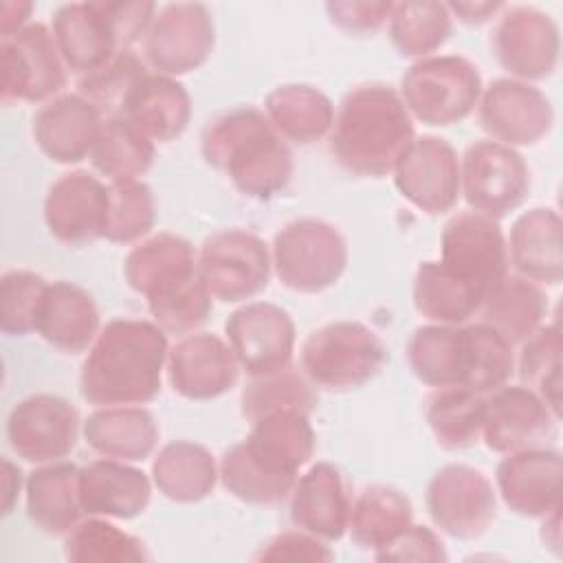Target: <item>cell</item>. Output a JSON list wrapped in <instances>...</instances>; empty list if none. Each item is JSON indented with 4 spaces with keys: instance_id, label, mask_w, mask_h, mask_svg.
<instances>
[{
    "instance_id": "ac0fdd59",
    "label": "cell",
    "mask_w": 563,
    "mask_h": 563,
    "mask_svg": "<svg viewBox=\"0 0 563 563\" xmlns=\"http://www.w3.org/2000/svg\"><path fill=\"white\" fill-rule=\"evenodd\" d=\"M559 416L526 385H504L484 398L482 440L495 453L550 446Z\"/></svg>"
},
{
    "instance_id": "2e32d148",
    "label": "cell",
    "mask_w": 563,
    "mask_h": 563,
    "mask_svg": "<svg viewBox=\"0 0 563 563\" xmlns=\"http://www.w3.org/2000/svg\"><path fill=\"white\" fill-rule=\"evenodd\" d=\"M79 413L62 396L33 394L13 405L7 418V440L29 464L59 462L75 449Z\"/></svg>"
},
{
    "instance_id": "7402d4cb",
    "label": "cell",
    "mask_w": 563,
    "mask_h": 563,
    "mask_svg": "<svg viewBox=\"0 0 563 563\" xmlns=\"http://www.w3.org/2000/svg\"><path fill=\"white\" fill-rule=\"evenodd\" d=\"M561 479L563 457L550 446L506 453L495 471L504 504L515 515L530 519L561 510Z\"/></svg>"
},
{
    "instance_id": "816d5d0a",
    "label": "cell",
    "mask_w": 563,
    "mask_h": 563,
    "mask_svg": "<svg viewBox=\"0 0 563 563\" xmlns=\"http://www.w3.org/2000/svg\"><path fill=\"white\" fill-rule=\"evenodd\" d=\"M255 561H332L334 552L319 537L295 528L271 537L253 554Z\"/></svg>"
},
{
    "instance_id": "7dc6e473",
    "label": "cell",
    "mask_w": 563,
    "mask_h": 563,
    "mask_svg": "<svg viewBox=\"0 0 563 563\" xmlns=\"http://www.w3.org/2000/svg\"><path fill=\"white\" fill-rule=\"evenodd\" d=\"M314 405L317 396L312 383L292 367L268 376H253L240 396V411L246 422L277 409H301L310 413Z\"/></svg>"
},
{
    "instance_id": "f35d334b",
    "label": "cell",
    "mask_w": 563,
    "mask_h": 563,
    "mask_svg": "<svg viewBox=\"0 0 563 563\" xmlns=\"http://www.w3.org/2000/svg\"><path fill=\"white\" fill-rule=\"evenodd\" d=\"M484 398L464 387L435 389L424 407V420L435 444L446 451L475 446L482 440Z\"/></svg>"
},
{
    "instance_id": "60d3db41",
    "label": "cell",
    "mask_w": 563,
    "mask_h": 563,
    "mask_svg": "<svg viewBox=\"0 0 563 563\" xmlns=\"http://www.w3.org/2000/svg\"><path fill=\"white\" fill-rule=\"evenodd\" d=\"M387 31L394 48L402 57L422 59L449 42L453 18L446 2H394Z\"/></svg>"
},
{
    "instance_id": "44dd1931",
    "label": "cell",
    "mask_w": 563,
    "mask_h": 563,
    "mask_svg": "<svg viewBox=\"0 0 563 563\" xmlns=\"http://www.w3.org/2000/svg\"><path fill=\"white\" fill-rule=\"evenodd\" d=\"M167 380L187 400H213L238 385L240 363L231 345L213 332L180 336L167 352Z\"/></svg>"
},
{
    "instance_id": "f907efd6",
    "label": "cell",
    "mask_w": 563,
    "mask_h": 563,
    "mask_svg": "<svg viewBox=\"0 0 563 563\" xmlns=\"http://www.w3.org/2000/svg\"><path fill=\"white\" fill-rule=\"evenodd\" d=\"M119 48H132L134 42L143 40L154 15L156 4L150 0H112L99 2Z\"/></svg>"
},
{
    "instance_id": "f1b7e54d",
    "label": "cell",
    "mask_w": 563,
    "mask_h": 563,
    "mask_svg": "<svg viewBox=\"0 0 563 563\" xmlns=\"http://www.w3.org/2000/svg\"><path fill=\"white\" fill-rule=\"evenodd\" d=\"M86 444L101 457L147 460L158 442V424L141 405H114L92 411L81 427Z\"/></svg>"
},
{
    "instance_id": "7bdbcfd3",
    "label": "cell",
    "mask_w": 563,
    "mask_h": 563,
    "mask_svg": "<svg viewBox=\"0 0 563 563\" xmlns=\"http://www.w3.org/2000/svg\"><path fill=\"white\" fill-rule=\"evenodd\" d=\"M64 554L75 563H139L150 559L143 541L108 517L79 521L64 539Z\"/></svg>"
},
{
    "instance_id": "f5cc1de1",
    "label": "cell",
    "mask_w": 563,
    "mask_h": 563,
    "mask_svg": "<svg viewBox=\"0 0 563 563\" xmlns=\"http://www.w3.org/2000/svg\"><path fill=\"white\" fill-rule=\"evenodd\" d=\"M394 2H358V0H332L325 4L330 22L350 35H372L380 31L391 13Z\"/></svg>"
},
{
    "instance_id": "d6a6232c",
    "label": "cell",
    "mask_w": 563,
    "mask_h": 563,
    "mask_svg": "<svg viewBox=\"0 0 563 563\" xmlns=\"http://www.w3.org/2000/svg\"><path fill=\"white\" fill-rule=\"evenodd\" d=\"M121 117L134 123L150 141L169 143L189 125L191 97L176 77L147 73Z\"/></svg>"
},
{
    "instance_id": "836d02e7",
    "label": "cell",
    "mask_w": 563,
    "mask_h": 563,
    "mask_svg": "<svg viewBox=\"0 0 563 563\" xmlns=\"http://www.w3.org/2000/svg\"><path fill=\"white\" fill-rule=\"evenodd\" d=\"M220 477L211 451L198 442H167L152 462V482L158 493L176 504L207 499Z\"/></svg>"
},
{
    "instance_id": "681fc988",
    "label": "cell",
    "mask_w": 563,
    "mask_h": 563,
    "mask_svg": "<svg viewBox=\"0 0 563 563\" xmlns=\"http://www.w3.org/2000/svg\"><path fill=\"white\" fill-rule=\"evenodd\" d=\"M48 282L33 271H7L0 279V330L26 336L37 330L40 308Z\"/></svg>"
},
{
    "instance_id": "d590c367",
    "label": "cell",
    "mask_w": 563,
    "mask_h": 563,
    "mask_svg": "<svg viewBox=\"0 0 563 563\" xmlns=\"http://www.w3.org/2000/svg\"><path fill=\"white\" fill-rule=\"evenodd\" d=\"M479 314L486 325L497 330L515 347L543 325L548 314V295L539 284L526 277L506 275L486 295Z\"/></svg>"
},
{
    "instance_id": "ffe728a7",
    "label": "cell",
    "mask_w": 563,
    "mask_h": 563,
    "mask_svg": "<svg viewBox=\"0 0 563 563\" xmlns=\"http://www.w3.org/2000/svg\"><path fill=\"white\" fill-rule=\"evenodd\" d=\"M108 185L84 169L62 174L48 187L44 198L46 229L64 244H88L101 240L108 227Z\"/></svg>"
},
{
    "instance_id": "5b68a950",
    "label": "cell",
    "mask_w": 563,
    "mask_h": 563,
    "mask_svg": "<svg viewBox=\"0 0 563 563\" xmlns=\"http://www.w3.org/2000/svg\"><path fill=\"white\" fill-rule=\"evenodd\" d=\"M389 354L380 336L361 321H332L301 345L303 376L328 391H350L374 380Z\"/></svg>"
},
{
    "instance_id": "6da1fadb",
    "label": "cell",
    "mask_w": 563,
    "mask_h": 563,
    "mask_svg": "<svg viewBox=\"0 0 563 563\" xmlns=\"http://www.w3.org/2000/svg\"><path fill=\"white\" fill-rule=\"evenodd\" d=\"M249 435L220 457V482L227 493L251 506L282 504L317 446L310 413L277 409L249 422Z\"/></svg>"
},
{
    "instance_id": "9f6ffc18",
    "label": "cell",
    "mask_w": 563,
    "mask_h": 563,
    "mask_svg": "<svg viewBox=\"0 0 563 563\" xmlns=\"http://www.w3.org/2000/svg\"><path fill=\"white\" fill-rule=\"evenodd\" d=\"M33 13V2L24 0H7L0 9V37L11 35L29 24V18Z\"/></svg>"
},
{
    "instance_id": "6f0895ef",
    "label": "cell",
    "mask_w": 563,
    "mask_h": 563,
    "mask_svg": "<svg viewBox=\"0 0 563 563\" xmlns=\"http://www.w3.org/2000/svg\"><path fill=\"white\" fill-rule=\"evenodd\" d=\"M22 473L11 460H2V515H9L20 495Z\"/></svg>"
},
{
    "instance_id": "74e56055",
    "label": "cell",
    "mask_w": 563,
    "mask_h": 563,
    "mask_svg": "<svg viewBox=\"0 0 563 563\" xmlns=\"http://www.w3.org/2000/svg\"><path fill=\"white\" fill-rule=\"evenodd\" d=\"M515 374L512 345L484 321L460 325V387L482 396L508 385Z\"/></svg>"
},
{
    "instance_id": "d4e9b609",
    "label": "cell",
    "mask_w": 563,
    "mask_h": 563,
    "mask_svg": "<svg viewBox=\"0 0 563 563\" xmlns=\"http://www.w3.org/2000/svg\"><path fill=\"white\" fill-rule=\"evenodd\" d=\"M152 499L150 477L130 462L101 457L79 468V501L84 515L134 519Z\"/></svg>"
},
{
    "instance_id": "9a60e30c",
    "label": "cell",
    "mask_w": 563,
    "mask_h": 563,
    "mask_svg": "<svg viewBox=\"0 0 563 563\" xmlns=\"http://www.w3.org/2000/svg\"><path fill=\"white\" fill-rule=\"evenodd\" d=\"M224 334L240 367L251 378L277 374L292 363L297 330L282 306L268 301L244 303L229 314Z\"/></svg>"
},
{
    "instance_id": "8992f818",
    "label": "cell",
    "mask_w": 563,
    "mask_h": 563,
    "mask_svg": "<svg viewBox=\"0 0 563 563\" xmlns=\"http://www.w3.org/2000/svg\"><path fill=\"white\" fill-rule=\"evenodd\" d=\"M482 90V75L473 62L462 55H429L402 73L398 95L411 119L446 128L473 114Z\"/></svg>"
},
{
    "instance_id": "bcb514c9",
    "label": "cell",
    "mask_w": 563,
    "mask_h": 563,
    "mask_svg": "<svg viewBox=\"0 0 563 563\" xmlns=\"http://www.w3.org/2000/svg\"><path fill=\"white\" fill-rule=\"evenodd\" d=\"M213 297L200 275H191L189 279L176 284L174 288L154 295L147 299V310L154 323L165 334L187 336L198 332L213 310Z\"/></svg>"
},
{
    "instance_id": "4316f807",
    "label": "cell",
    "mask_w": 563,
    "mask_h": 563,
    "mask_svg": "<svg viewBox=\"0 0 563 563\" xmlns=\"http://www.w3.org/2000/svg\"><path fill=\"white\" fill-rule=\"evenodd\" d=\"M51 31L66 68L79 77L97 70L121 51L99 2H68L57 7Z\"/></svg>"
},
{
    "instance_id": "ba28073f",
    "label": "cell",
    "mask_w": 563,
    "mask_h": 563,
    "mask_svg": "<svg viewBox=\"0 0 563 563\" xmlns=\"http://www.w3.org/2000/svg\"><path fill=\"white\" fill-rule=\"evenodd\" d=\"M66 64L42 22L0 37V101L46 103L66 86Z\"/></svg>"
},
{
    "instance_id": "9c48e42d",
    "label": "cell",
    "mask_w": 563,
    "mask_h": 563,
    "mask_svg": "<svg viewBox=\"0 0 563 563\" xmlns=\"http://www.w3.org/2000/svg\"><path fill=\"white\" fill-rule=\"evenodd\" d=\"M460 191L473 211L501 220L526 202L530 172L515 147L482 139L460 161Z\"/></svg>"
},
{
    "instance_id": "ab89813d",
    "label": "cell",
    "mask_w": 563,
    "mask_h": 563,
    "mask_svg": "<svg viewBox=\"0 0 563 563\" xmlns=\"http://www.w3.org/2000/svg\"><path fill=\"white\" fill-rule=\"evenodd\" d=\"M156 145L125 117H108L90 152L92 167L110 183L139 180L154 165Z\"/></svg>"
},
{
    "instance_id": "f546056e",
    "label": "cell",
    "mask_w": 563,
    "mask_h": 563,
    "mask_svg": "<svg viewBox=\"0 0 563 563\" xmlns=\"http://www.w3.org/2000/svg\"><path fill=\"white\" fill-rule=\"evenodd\" d=\"M26 515L46 534H68L84 515L79 501V468L70 462H51L33 468L24 479Z\"/></svg>"
},
{
    "instance_id": "ee69618b",
    "label": "cell",
    "mask_w": 563,
    "mask_h": 563,
    "mask_svg": "<svg viewBox=\"0 0 563 563\" xmlns=\"http://www.w3.org/2000/svg\"><path fill=\"white\" fill-rule=\"evenodd\" d=\"M145 77V62L132 48H121L103 66L79 77L77 92L97 106L106 119L119 117Z\"/></svg>"
},
{
    "instance_id": "b9f144b4",
    "label": "cell",
    "mask_w": 563,
    "mask_h": 563,
    "mask_svg": "<svg viewBox=\"0 0 563 563\" xmlns=\"http://www.w3.org/2000/svg\"><path fill=\"white\" fill-rule=\"evenodd\" d=\"M407 363L413 376L433 387H460V325L429 323L407 341Z\"/></svg>"
},
{
    "instance_id": "e0dca14e",
    "label": "cell",
    "mask_w": 563,
    "mask_h": 563,
    "mask_svg": "<svg viewBox=\"0 0 563 563\" xmlns=\"http://www.w3.org/2000/svg\"><path fill=\"white\" fill-rule=\"evenodd\" d=\"M477 119L490 141L526 147L537 145L552 130L554 108L537 86L499 77L482 90Z\"/></svg>"
},
{
    "instance_id": "c3c4849f",
    "label": "cell",
    "mask_w": 563,
    "mask_h": 563,
    "mask_svg": "<svg viewBox=\"0 0 563 563\" xmlns=\"http://www.w3.org/2000/svg\"><path fill=\"white\" fill-rule=\"evenodd\" d=\"M110 213L103 240L130 244L145 238L156 222V200L143 180L110 183Z\"/></svg>"
},
{
    "instance_id": "484cf974",
    "label": "cell",
    "mask_w": 563,
    "mask_h": 563,
    "mask_svg": "<svg viewBox=\"0 0 563 563\" xmlns=\"http://www.w3.org/2000/svg\"><path fill=\"white\" fill-rule=\"evenodd\" d=\"M561 216L550 207H534L523 211L506 242L508 264L519 277L534 284L559 286L563 279V242Z\"/></svg>"
},
{
    "instance_id": "f6af8a7d",
    "label": "cell",
    "mask_w": 563,
    "mask_h": 563,
    "mask_svg": "<svg viewBox=\"0 0 563 563\" xmlns=\"http://www.w3.org/2000/svg\"><path fill=\"white\" fill-rule=\"evenodd\" d=\"M515 369L521 383L561 418V341L556 321L543 323L521 343Z\"/></svg>"
},
{
    "instance_id": "277c9868",
    "label": "cell",
    "mask_w": 563,
    "mask_h": 563,
    "mask_svg": "<svg viewBox=\"0 0 563 563\" xmlns=\"http://www.w3.org/2000/svg\"><path fill=\"white\" fill-rule=\"evenodd\" d=\"M200 154L207 165L222 172L233 187L253 200L282 194L295 172L292 152L268 117L240 106L207 121L200 134Z\"/></svg>"
},
{
    "instance_id": "cb8c5ba5",
    "label": "cell",
    "mask_w": 563,
    "mask_h": 563,
    "mask_svg": "<svg viewBox=\"0 0 563 563\" xmlns=\"http://www.w3.org/2000/svg\"><path fill=\"white\" fill-rule=\"evenodd\" d=\"M350 508L345 477L330 462L312 464L290 490V521L325 543L347 532Z\"/></svg>"
},
{
    "instance_id": "5bb4252c",
    "label": "cell",
    "mask_w": 563,
    "mask_h": 563,
    "mask_svg": "<svg viewBox=\"0 0 563 563\" xmlns=\"http://www.w3.org/2000/svg\"><path fill=\"white\" fill-rule=\"evenodd\" d=\"M493 53L519 81L548 79L559 66L561 35L556 22L537 7H504L493 29Z\"/></svg>"
},
{
    "instance_id": "d6986e66",
    "label": "cell",
    "mask_w": 563,
    "mask_h": 563,
    "mask_svg": "<svg viewBox=\"0 0 563 563\" xmlns=\"http://www.w3.org/2000/svg\"><path fill=\"white\" fill-rule=\"evenodd\" d=\"M391 174L398 194L429 216L451 211L462 194L457 152L440 136L413 139Z\"/></svg>"
},
{
    "instance_id": "8d00e7d4",
    "label": "cell",
    "mask_w": 563,
    "mask_h": 563,
    "mask_svg": "<svg viewBox=\"0 0 563 563\" xmlns=\"http://www.w3.org/2000/svg\"><path fill=\"white\" fill-rule=\"evenodd\" d=\"M411 295L416 310L427 321L440 325H464L484 303V295L453 275L440 260H427L418 266Z\"/></svg>"
},
{
    "instance_id": "7c38bea8",
    "label": "cell",
    "mask_w": 563,
    "mask_h": 563,
    "mask_svg": "<svg viewBox=\"0 0 563 563\" xmlns=\"http://www.w3.org/2000/svg\"><path fill=\"white\" fill-rule=\"evenodd\" d=\"M427 512L440 532L473 541L497 517V493L490 479L473 466L446 464L427 486Z\"/></svg>"
},
{
    "instance_id": "4fadbf2b",
    "label": "cell",
    "mask_w": 563,
    "mask_h": 563,
    "mask_svg": "<svg viewBox=\"0 0 563 563\" xmlns=\"http://www.w3.org/2000/svg\"><path fill=\"white\" fill-rule=\"evenodd\" d=\"M440 264L486 299L508 275V246L499 220L473 209L449 218L440 235Z\"/></svg>"
},
{
    "instance_id": "e575fe53",
    "label": "cell",
    "mask_w": 563,
    "mask_h": 563,
    "mask_svg": "<svg viewBox=\"0 0 563 563\" xmlns=\"http://www.w3.org/2000/svg\"><path fill=\"white\" fill-rule=\"evenodd\" d=\"M411 523L413 506L409 497L394 486L372 484L365 486L352 501L347 532L361 550L376 554Z\"/></svg>"
},
{
    "instance_id": "4dcf8cb0",
    "label": "cell",
    "mask_w": 563,
    "mask_h": 563,
    "mask_svg": "<svg viewBox=\"0 0 563 563\" xmlns=\"http://www.w3.org/2000/svg\"><path fill=\"white\" fill-rule=\"evenodd\" d=\"M198 273V255L189 240L176 233H156L141 240L123 262L128 286L145 299Z\"/></svg>"
},
{
    "instance_id": "30bf717a",
    "label": "cell",
    "mask_w": 563,
    "mask_h": 563,
    "mask_svg": "<svg viewBox=\"0 0 563 563\" xmlns=\"http://www.w3.org/2000/svg\"><path fill=\"white\" fill-rule=\"evenodd\" d=\"M198 271L213 299L240 303L266 290L273 260L266 242L257 233L224 229L202 242Z\"/></svg>"
},
{
    "instance_id": "83f0119b",
    "label": "cell",
    "mask_w": 563,
    "mask_h": 563,
    "mask_svg": "<svg viewBox=\"0 0 563 563\" xmlns=\"http://www.w3.org/2000/svg\"><path fill=\"white\" fill-rule=\"evenodd\" d=\"M35 332L66 354L90 350L99 334V308L92 295L66 279L48 284Z\"/></svg>"
},
{
    "instance_id": "1f68e13d",
    "label": "cell",
    "mask_w": 563,
    "mask_h": 563,
    "mask_svg": "<svg viewBox=\"0 0 563 563\" xmlns=\"http://www.w3.org/2000/svg\"><path fill=\"white\" fill-rule=\"evenodd\" d=\"M264 114L284 141L312 145L330 134L334 103L317 86L282 84L266 95Z\"/></svg>"
},
{
    "instance_id": "11a10c76",
    "label": "cell",
    "mask_w": 563,
    "mask_h": 563,
    "mask_svg": "<svg viewBox=\"0 0 563 563\" xmlns=\"http://www.w3.org/2000/svg\"><path fill=\"white\" fill-rule=\"evenodd\" d=\"M506 4L504 2H446L451 18L468 26H482L497 18Z\"/></svg>"
},
{
    "instance_id": "8fae6325",
    "label": "cell",
    "mask_w": 563,
    "mask_h": 563,
    "mask_svg": "<svg viewBox=\"0 0 563 563\" xmlns=\"http://www.w3.org/2000/svg\"><path fill=\"white\" fill-rule=\"evenodd\" d=\"M216 26L207 4L172 2L158 9L143 35L145 64L167 77L198 70L213 53Z\"/></svg>"
},
{
    "instance_id": "52a82bcc",
    "label": "cell",
    "mask_w": 563,
    "mask_h": 563,
    "mask_svg": "<svg viewBox=\"0 0 563 563\" xmlns=\"http://www.w3.org/2000/svg\"><path fill=\"white\" fill-rule=\"evenodd\" d=\"M271 260L286 288L314 295L341 279L350 251L334 224L319 218H297L275 233Z\"/></svg>"
},
{
    "instance_id": "7a4b0ae2",
    "label": "cell",
    "mask_w": 563,
    "mask_h": 563,
    "mask_svg": "<svg viewBox=\"0 0 563 563\" xmlns=\"http://www.w3.org/2000/svg\"><path fill=\"white\" fill-rule=\"evenodd\" d=\"M167 334L147 319H112L90 345L79 391L97 407L145 405L161 391L167 365Z\"/></svg>"
},
{
    "instance_id": "3957f363",
    "label": "cell",
    "mask_w": 563,
    "mask_h": 563,
    "mask_svg": "<svg viewBox=\"0 0 563 563\" xmlns=\"http://www.w3.org/2000/svg\"><path fill=\"white\" fill-rule=\"evenodd\" d=\"M413 139V119L398 90L383 81H367L341 99L328 145L345 172L383 178L394 172Z\"/></svg>"
},
{
    "instance_id": "603a6c76",
    "label": "cell",
    "mask_w": 563,
    "mask_h": 563,
    "mask_svg": "<svg viewBox=\"0 0 563 563\" xmlns=\"http://www.w3.org/2000/svg\"><path fill=\"white\" fill-rule=\"evenodd\" d=\"M106 117L79 92H64L46 101L33 117V141L40 152L59 165L90 158Z\"/></svg>"
},
{
    "instance_id": "db71d44e",
    "label": "cell",
    "mask_w": 563,
    "mask_h": 563,
    "mask_svg": "<svg viewBox=\"0 0 563 563\" xmlns=\"http://www.w3.org/2000/svg\"><path fill=\"white\" fill-rule=\"evenodd\" d=\"M376 561H416V563H440L449 554L442 539L427 526L411 523L402 534H398L387 548L374 554Z\"/></svg>"
}]
</instances>
